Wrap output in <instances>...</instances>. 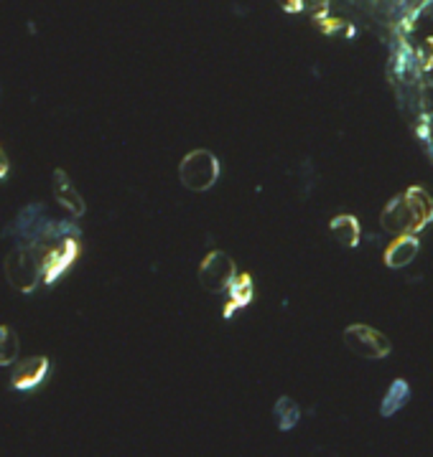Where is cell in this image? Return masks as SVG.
<instances>
[{"label":"cell","instance_id":"obj_15","mask_svg":"<svg viewBox=\"0 0 433 457\" xmlns=\"http://www.w3.org/2000/svg\"><path fill=\"white\" fill-rule=\"evenodd\" d=\"M233 298V308H240V305H248L250 298H253V285H250V277H237V282L230 287L227 293ZM233 308H225V316L233 313Z\"/></svg>","mask_w":433,"mask_h":457},{"label":"cell","instance_id":"obj_1","mask_svg":"<svg viewBox=\"0 0 433 457\" xmlns=\"http://www.w3.org/2000/svg\"><path fill=\"white\" fill-rule=\"evenodd\" d=\"M49 254H52V245L49 242H26V245H19L5 257V264H3L5 280L11 282L23 295H31L38 287V282L44 280Z\"/></svg>","mask_w":433,"mask_h":457},{"label":"cell","instance_id":"obj_13","mask_svg":"<svg viewBox=\"0 0 433 457\" xmlns=\"http://www.w3.org/2000/svg\"><path fill=\"white\" fill-rule=\"evenodd\" d=\"M19 335L11 325H0V366H13L19 361Z\"/></svg>","mask_w":433,"mask_h":457},{"label":"cell","instance_id":"obj_8","mask_svg":"<svg viewBox=\"0 0 433 457\" xmlns=\"http://www.w3.org/2000/svg\"><path fill=\"white\" fill-rule=\"evenodd\" d=\"M52 188H54V198L67 209V212L72 213V216H85L87 212V204H85V198L79 196V191L74 188V183L69 180L67 176V171H61V168H56L54 176H52Z\"/></svg>","mask_w":433,"mask_h":457},{"label":"cell","instance_id":"obj_6","mask_svg":"<svg viewBox=\"0 0 433 457\" xmlns=\"http://www.w3.org/2000/svg\"><path fill=\"white\" fill-rule=\"evenodd\" d=\"M46 373H49V358L46 356H31V358L16 361L13 376H11V389L31 391L46 379Z\"/></svg>","mask_w":433,"mask_h":457},{"label":"cell","instance_id":"obj_12","mask_svg":"<svg viewBox=\"0 0 433 457\" xmlns=\"http://www.w3.org/2000/svg\"><path fill=\"white\" fill-rule=\"evenodd\" d=\"M408 397H411V387L403 381V379H397L390 384L388 389V394H385V399H382V417H390V414H396L397 409H403L405 402H408Z\"/></svg>","mask_w":433,"mask_h":457},{"label":"cell","instance_id":"obj_3","mask_svg":"<svg viewBox=\"0 0 433 457\" xmlns=\"http://www.w3.org/2000/svg\"><path fill=\"white\" fill-rule=\"evenodd\" d=\"M235 262L225 252H209L204 262L199 264V282L207 293H230V287L237 282Z\"/></svg>","mask_w":433,"mask_h":457},{"label":"cell","instance_id":"obj_18","mask_svg":"<svg viewBox=\"0 0 433 457\" xmlns=\"http://www.w3.org/2000/svg\"><path fill=\"white\" fill-rule=\"evenodd\" d=\"M11 173V163H8V156H5V150L0 148V180H5V176Z\"/></svg>","mask_w":433,"mask_h":457},{"label":"cell","instance_id":"obj_2","mask_svg":"<svg viewBox=\"0 0 433 457\" xmlns=\"http://www.w3.org/2000/svg\"><path fill=\"white\" fill-rule=\"evenodd\" d=\"M179 178L184 188H189L194 194H204L215 186L216 178H219V160L209 150H192L186 158L181 160Z\"/></svg>","mask_w":433,"mask_h":457},{"label":"cell","instance_id":"obj_9","mask_svg":"<svg viewBox=\"0 0 433 457\" xmlns=\"http://www.w3.org/2000/svg\"><path fill=\"white\" fill-rule=\"evenodd\" d=\"M418 252H421L418 237L415 234H400L385 249V264L390 269H403V267H408V264L413 262L415 257H418Z\"/></svg>","mask_w":433,"mask_h":457},{"label":"cell","instance_id":"obj_16","mask_svg":"<svg viewBox=\"0 0 433 457\" xmlns=\"http://www.w3.org/2000/svg\"><path fill=\"white\" fill-rule=\"evenodd\" d=\"M296 8L308 13V16H324L329 0H296Z\"/></svg>","mask_w":433,"mask_h":457},{"label":"cell","instance_id":"obj_10","mask_svg":"<svg viewBox=\"0 0 433 457\" xmlns=\"http://www.w3.org/2000/svg\"><path fill=\"white\" fill-rule=\"evenodd\" d=\"M329 231H331V237L337 239V245L347 246V249H355V246L360 245L362 227L355 216H347V213H342V216L331 219Z\"/></svg>","mask_w":433,"mask_h":457},{"label":"cell","instance_id":"obj_11","mask_svg":"<svg viewBox=\"0 0 433 457\" xmlns=\"http://www.w3.org/2000/svg\"><path fill=\"white\" fill-rule=\"evenodd\" d=\"M405 198H408V204H411V209L415 212L418 216V221H421V227L426 228L429 224L433 221V198L423 188H411V191H405Z\"/></svg>","mask_w":433,"mask_h":457},{"label":"cell","instance_id":"obj_14","mask_svg":"<svg viewBox=\"0 0 433 457\" xmlns=\"http://www.w3.org/2000/svg\"><path fill=\"white\" fill-rule=\"evenodd\" d=\"M273 417H275V422L281 429H293L296 422L301 420V409L298 405L293 402V399H278V405L273 406Z\"/></svg>","mask_w":433,"mask_h":457},{"label":"cell","instance_id":"obj_4","mask_svg":"<svg viewBox=\"0 0 433 457\" xmlns=\"http://www.w3.org/2000/svg\"><path fill=\"white\" fill-rule=\"evenodd\" d=\"M344 343L352 353H357L360 358H370V361H380L385 356H390V341L388 335H382L370 325H349L344 331Z\"/></svg>","mask_w":433,"mask_h":457},{"label":"cell","instance_id":"obj_7","mask_svg":"<svg viewBox=\"0 0 433 457\" xmlns=\"http://www.w3.org/2000/svg\"><path fill=\"white\" fill-rule=\"evenodd\" d=\"M79 257V242L74 237H64L59 245L52 246V254H49V262H46V272H44V282L46 285H54L59 277L77 262Z\"/></svg>","mask_w":433,"mask_h":457},{"label":"cell","instance_id":"obj_5","mask_svg":"<svg viewBox=\"0 0 433 457\" xmlns=\"http://www.w3.org/2000/svg\"><path fill=\"white\" fill-rule=\"evenodd\" d=\"M380 227L385 228L388 234H393V237H400V234H418L421 231V221H418V216L415 212L411 209V204H408V198L405 194L403 196H396L382 213H380Z\"/></svg>","mask_w":433,"mask_h":457},{"label":"cell","instance_id":"obj_17","mask_svg":"<svg viewBox=\"0 0 433 457\" xmlns=\"http://www.w3.org/2000/svg\"><path fill=\"white\" fill-rule=\"evenodd\" d=\"M403 3V8L408 11V13H418V11H423L431 0H400Z\"/></svg>","mask_w":433,"mask_h":457}]
</instances>
